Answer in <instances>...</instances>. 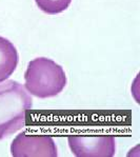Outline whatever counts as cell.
<instances>
[{
    "label": "cell",
    "mask_w": 140,
    "mask_h": 157,
    "mask_svg": "<svg viewBox=\"0 0 140 157\" xmlns=\"http://www.w3.org/2000/svg\"><path fill=\"white\" fill-rule=\"evenodd\" d=\"M33 107L32 97L17 81L0 82V139L21 130L26 113Z\"/></svg>",
    "instance_id": "obj_1"
},
{
    "label": "cell",
    "mask_w": 140,
    "mask_h": 157,
    "mask_svg": "<svg viewBox=\"0 0 140 157\" xmlns=\"http://www.w3.org/2000/svg\"><path fill=\"white\" fill-rule=\"evenodd\" d=\"M25 79L26 90L39 98L54 97L63 91L66 84L62 67L44 57L36 58L28 63Z\"/></svg>",
    "instance_id": "obj_2"
},
{
    "label": "cell",
    "mask_w": 140,
    "mask_h": 157,
    "mask_svg": "<svg viewBox=\"0 0 140 157\" xmlns=\"http://www.w3.org/2000/svg\"><path fill=\"white\" fill-rule=\"evenodd\" d=\"M69 146L77 157H112L116 140L111 135H72Z\"/></svg>",
    "instance_id": "obj_3"
},
{
    "label": "cell",
    "mask_w": 140,
    "mask_h": 157,
    "mask_svg": "<svg viewBox=\"0 0 140 157\" xmlns=\"http://www.w3.org/2000/svg\"><path fill=\"white\" fill-rule=\"evenodd\" d=\"M12 155L15 157H56L57 147L47 135L21 133L12 142Z\"/></svg>",
    "instance_id": "obj_4"
},
{
    "label": "cell",
    "mask_w": 140,
    "mask_h": 157,
    "mask_svg": "<svg viewBox=\"0 0 140 157\" xmlns=\"http://www.w3.org/2000/svg\"><path fill=\"white\" fill-rule=\"evenodd\" d=\"M18 64V53L9 40L0 36V82L6 80Z\"/></svg>",
    "instance_id": "obj_5"
},
{
    "label": "cell",
    "mask_w": 140,
    "mask_h": 157,
    "mask_svg": "<svg viewBox=\"0 0 140 157\" xmlns=\"http://www.w3.org/2000/svg\"><path fill=\"white\" fill-rule=\"evenodd\" d=\"M36 4L42 12L50 15L62 13L69 8L72 0H35Z\"/></svg>",
    "instance_id": "obj_6"
}]
</instances>
